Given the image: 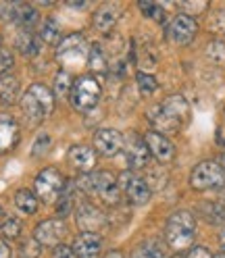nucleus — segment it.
Wrapping results in <instances>:
<instances>
[{
  "label": "nucleus",
  "mask_w": 225,
  "mask_h": 258,
  "mask_svg": "<svg viewBox=\"0 0 225 258\" xmlns=\"http://www.w3.org/2000/svg\"><path fill=\"white\" fill-rule=\"evenodd\" d=\"M188 119H190V104L180 94L169 96V98H165L158 106H154L148 112V121L154 127V132L163 136L180 132L188 123Z\"/></svg>",
  "instance_id": "1"
},
{
  "label": "nucleus",
  "mask_w": 225,
  "mask_h": 258,
  "mask_svg": "<svg viewBox=\"0 0 225 258\" xmlns=\"http://www.w3.org/2000/svg\"><path fill=\"white\" fill-rule=\"evenodd\" d=\"M123 154L127 160V167L132 171L138 169H146L148 160H150V150L146 146V140L138 136L136 132H130L123 138Z\"/></svg>",
  "instance_id": "10"
},
{
  "label": "nucleus",
  "mask_w": 225,
  "mask_h": 258,
  "mask_svg": "<svg viewBox=\"0 0 225 258\" xmlns=\"http://www.w3.org/2000/svg\"><path fill=\"white\" fill-rule=\"evenodd\" d=\"M190 185L196 191H208V189H223L225 187V169L215 163V160H202L190 175Z\"/></svg>",
  "instance_id": "7"
},
{
  "label": "nucleus",
  "mask_w": 225,
  "mask_h": 258,
  "mask_svg": "<svg viewBox=\"0 0 225 258\" xmlns=\"http://www.w3.org/2000/svg\"><path fill=\"white\" fill-rule=\"evenodd\" d=\"M136 82H138V90H140L142 96H150V94H154L156 88H158L154 75L144 73V71H140V73L136 75Z\"/></svg>",
  "instance_id": "29"
},
{
  "label": "nucleus",
  "mask_w": 225,
  "mask_h": 258,
  "mask_svg": "<svg viewBox=\"0 0 225 258\" xmlns=\"http://www.w3.org/2000/svg\"><path fill=\"white\" fill-rule=\"evenodd\" d=\"M198 34V23L194 17H190V15H175V17L171 19L169 27H167V36L173 44L178 46H188L192 40L196 38Z\"/></svg>",
  "instance_id": "12"
},
{
  "label": "nucleus",
  "mask_w": 225,
  "mask_h": 258,
  "mask_svg": "<svg viewBox=\"0 0 225 258\" xmlns=\"http://www.w3.org/2000/svg\"><path fill=\"white\" fill-rule=\"evenodd\" d=\"M3 217H5V213H3V206H0V225H3V221H5Z\"/></svg>",
  "instance_id": "41"
},
{
  "label": "nucleus",
  "mask_w": 225,
  "mask_h": 258,
  "mask_svg": "<svg viewBox=\"0 0 225 258\" xmlns=\"http://www.w3.org/2000/svg\"><path fill=\"white\" fill-rule=\"evenodd\" d=\"M71 88H73V77L69 71H59L57 77H54V94L57 96H67L71 94Z\"/></svg>",
  "instance_id": "28"
},
{
  "label": "nucleus",
  "mask_w": 225,
  "mask_h": 258,
  "mask_svg": "<svg viewBox=\"0 0 225 258\" xmlns=\"http://www.w3.org/2000/svg\"><path fill=\"white\" fill-rule=\"evenodd\" d=\"M196 237V219L188 211H175L165 225L167 246L175 252L188 250Z\"/></svg>",
  "instance_id": "4"
},
{
  "label": "nucleus",
  "mask_w": 225,
  "mask_h": 258,
  "mask_svg": "<svg viewBox=\"0 0 225 258\" xmlns=\"http://www.w3.org/2000/svg\"><path fill=\"white\" fill-rule=\"evenodd\" d=\"M102 248H104L102 235L94 231H82L73 239V250L77 258H100Z\"/></svg>",
  "instance_id": "16"
},
{
  "label": "nucleus",
  "mask_w": 225,
  "mask_h": 258,
  "mask_svg": "<svg viewBox=\"0 0 225 258\" xmlns=\"http://www.w3.org/2000/svg\"><path fill=\"white\" fill-rule=\"evenodd\" d=\"M67 235V225L63 219H46L38 223V227L34 229V239L44 248H57L63 244V239Z\"/></svg>",
  "instance_id": "11"
},
{
  "label": "nucleus",
  "mask_w": 225,
  "mask_h": 258,
  "mask_svg": "<svg viewBox=\"0 0 225 258\" xmlns=\"http://www.w3.org/2000/svg\"><path fill=\"white\" fill-rule=\"evenodd\" d=\"M52 258H77L73 246H67V244H61L57 248H52Z\"/></svg>",
  "instance_id": "35"
},
{
  "label": "nucleus",
  "mask_w": 225,
  "mask_h": 258,
  "mask_svg": "<svg viewBox=\"0 0 225 258\" xmlns=\"http://www.w3.org/2000/svg\"><path fill=\"white\" fill-rule=\"evenodd\" d=\"M88 67H90L92 71H104V69L108 67V62H106V56H104V52H102V48H98V46L90 48Z\"/></svg>",
  "instance_id": "30"
},
{
  "label": "nucleus",
  "mask_w": 225,
  "mask_h": 258,
  "mask_svg": "<svg viewBox=\"0 0 225 258\" xmlns=\"http://www.w3.org/2000/svg\"><path fill=\"white\" fill-rule=\"evenodd\" d=\"M21 110L27 125H40L54 110V92L46 84H34L21 96Z\"/></svg>",
  "instance_id": "2"
},
{
  "label": "nucleus",
  "mask_w": 225,
  "mask_h": 258,
  "mask_svg": "<svg viewBox=\"0 0 225 258\" xmlns=\"http://www.w3.org/2000/svg\"><path fill=\"white\" fill-rule=\"evenodd\" d=\"M77 189L86 191L92 198H100L104 204H119L121 200V189L119 179L108 171H94L88 175H82L77 179Z\"/></svg>",
  "instance_id": "3"
},
{
  "label": "nucleus",
  "mask_w": 225,
  "mask_h": 258,
  "mask_svg": "<svg viewBox=\"0 0 225 258\" xmlns=\"http://www.w3.org/2000/svg\"><path fill=\"white\" fill-rule=\"evenodd\" d=\"M100 96H102V90H100V84L98 79L94 77H79L73 82V88H71V104L75 110L79 112H90L96 108V104L100 102Z\"/></svg>",
  "instance_id": "8"
},
{
  "label": "nucleus",
  "mask_w": 225,
  "mask_h": 258,
  "mask_svg": "<svg viewBox=\"0 0 225 258\" xmlns=\"http://www.w3.org/2000/svg\"><path fill=\"white\" fill-rule=\"evenodd\" d=\"M50 144H52V138L48 136V134H40L34 142V146H31V154L34 156H40L44 152H48V148H50Z\"/></svg>",
  "instance_id": "33"
},
{
  "label": "nucleus",
  "mask_w": 225,
  "mask_h": 258,
  "mask_svg": "<svg viewBox=\"0 0 225 258\" xmlns=\"http://www.w3.org/2000/svg\"><path fill=\"white\" fill-rule=\"evenodd\" d=\"M11 246L7 244V239L5 237H0V258H11Z\"/></svg>",
  "instance_id": "38"
},
{
  "label": "nucleus",
  "mask_w": 225,
  "mask_h": 258,
  "mask_svg": "<svg viewBox=\"0 0 225 258\" xmlns=\"http://www.w3.org/2000/svg\"><path fill=\"white\" fill-rule=\"evenodd\" d=\"M213 258H225V252H219V254H215Z\"/></svg>",
  "instance_id": "42"
},
{
  "label": "nucleus",
  "mask_w": 225,
  "mask_h": 258,
  "mask_svg": "<svg viewBox=\"0 0 225 258\" xmlns=\"http://www.w3.org/2000/svg\"><path fill=\"white\" fill-rule=\"evenodd\" d=\"M104 258H125V256H123L121 250H110V252L104 254Z\"/></svg>",
  "instance_id": "39"
},
{
  "label": "nucleus",
  "mask_w": 225,
  "mask_h": 258,
  "mask_svg": "<svg viewBox=\"0 0 225 258\" xmlns=\"http://www.w3.org/2000/svg\"><path fill=\"white\" fill-rule=\"evenodd\" d=\"M219 244H221V248H223V252H225V227H223L221 233H219Z\"/></svg>",
  "instance_id": "40"
},
{
  "label": "nucleus",
  "mask_w": 225,
  "mask_h": 258,
  "mask_svg": "<svg viewBox=\"0 0 225 258\" xmlns=\"http://www.w3.org/2000/svg\"><path fill=\"white\" fill-rule=\"evenodd\" d=\"M38 11L27 5V3H15V9H13V23H17L21 29H31L36 23H38Z\"/></svg>",
  "instance_id": "20"
},
{
  "label": "nucleus",
  "mask_w": 225,
  "mask_h": 258,
  "mask_svg": "<svg viewBox=\"0 0 225 258\" xmlns=\"http://www.w3.org/2000/svg\"><path fill=\"white\" fill-rule=\"evenodd\" d=\"M75 221H77V227L82 231H94V233H98V229L106 223V219H104L100 208H96L88 200L77 202V206H75Z\"/></svg>",
  "instance_id": "13"
},
{
  "label": "nucleus",
  "mask_w": 225,
  "mask_h": 258,
  "mask_svg": "<svg viewBox=\"0 0 225 258\" xmlns=\"http://www.w3.org/2000/svg\"><path fill=\"white\" fill-rule=\"evenodd\" d=\"M19 142V123L15 117L0 112V154L11 152Z\"/></svg>",
  "instance_id": "18"
},
{
  "label": "nucleus",
  "mask_w": 225,
  "mask_h": 258,
  "mask_svg": "<svg viewBox=\"0 0 225 258\" xmlns=\"http://www.w3.org/2000/svg\"><path fill=\"white\" fill-rule=\"evenodd\" d=\"M117 19H119V7L117 5H102V7H98V11L94 13L92 23L100 34H108V31L115 27Z\"/></svg>",
  "instance_id": "19"
},
{
  "label": "nucleus",
  "mask_w": 225,
  "mask_h": 258,
  "mask_svg": "<svg viewBox=\"0 0 225 258\" xmlns=\"http://www.w3.org/2000/svg\"><path fill=\"white\" fill-rule=\"evenodd\" d=\"M221 167L225 169V152H223V156H221Z\"/></svg>",
  "instance_id": "43"
},
{
  "label": "nucleus",
  "mask_w": 225,
  "mask_h": 258,
  "mask_svg": "<svg viewBox=\"0 0 225 258\" xmlns=\"http://www.w3.org/2000/svg\"><path fill=\"white\" fill-rule=\"evenodd\" d=\"M117 179H119V189L127 198V202H132L136 206H142V204L150 202L152 189H150L148 181L142 179L140 175H136L134 171H123Z\"/></svg>",
  "instance_id": "9"
},
{
  "label": "nucleus",
  "mask_w": 225,
  "mask_h": 258,
  "mask_svg": "<svg viewBox=\"0 0 225 258\" xmlns=\"http://www.w3.org/2000/svg\"><path fill=\"white\" fill-rule=\"evenodd\" d=\"M132 258H165V246L158 239H146L134 248Z\"/></svg>",
  "instance_id": "23"
},
{
  "label": "nucleus",
  "mask_w": 225,
  "mask_h": 258,
  "mask_svg": "<svg viewBox=\"0 0 225 258\" xmlns=\"http://www.w3.org/2000/svg\"><path fill=\"white\" fill-rule=\"evenodd\" d=\"M15 206L19 208L23 215H36L38 213V196L29 189H17L15 191Z\"/></svg>",
  "instance_id": "24"
},
{
  "label": "nucleus",
  "mask_w": 225,
  "mask_h": 258,
  "mask_svg": "<svg viewBox=\"0 0 225 258\" xmlns=\"http://www.w3.org/2000/svg\"><path fill=\"white\" fill-rule=\"evenodd\" d=\"M144 140H146V146L150 150V156H154L158 163L167 165V163H171V160L175 158V144L167 136L158 134V132H154V129H152V132H148L146 136H144Z\"/></svg>",
  "instance_id": "15"
},
{
  "label": "nucleus",
  "mask_w": 225,
  "mask_h": 258,
  "mask_svg": "<svg viewBox=\"0 0 225 258\" xmlns=\"http://www.w3.org/2000/svg\"><path fill=\"white\" fill-rule=\"evenodd\" d=\"M67 160L69 165L79 171L82 175H88V173H94V167H96V152L90 148V146H84V144H79V146H71L69 154H67Z\"/></svg>",
  "instance_id": "17"
},
{
  "label": "nucleus",
  "mask_w": 225,
  "mask_h": 258,
  "mask_svg": "<svg viewBox=\"0 0 225 258\" xmlns=\"http://www.w3.org/2000/svg\"><path fill=\"white\" fill-rule=\"evenodd\" d=\"M88 54H90V48H88L86 38L82 34H69L57 46V60L67 69L86 64Z\"/></svg>",
  "instance_id": "6"
},
{
  "label": "nucleus",
  "mask_w": 225,
  "mask_h": 258,
  "mask_svg": "<svg viewBox=\"0 0 225 258\" xmlns=\"http://www.w3.org/2000/svg\"><path fill=\"white\" fill-rule=\"evenodd\" d=\"M94 150L104 158H112L123 152V136L117 129H98L94 134Z\"/></svg>",
  "instance_id": "14"
},
{
  "label": "nucleus",
  "mask_w": 225,
  "mask_h": 258,
  "mask_svg": "<svg viewBox=\"0 0 225 258\" xmlns=\"http://www.w3.org/2000/svg\"><path fill=\"white\" fill-rule=\"evenodd\" d=\"M186 258H213V256H211V252H208V248L194 246V248H190V252L186 254Z\"/></svg>",
  "instance_id": "36"
},
{
  "label": "nucleus",
  "mask_w": 225,
  "mask_h": 258,
  "mask_svg": "<svg viewBox=\"0 0 225 258\" xmlns=\"http://www.w3.org/2000/svg\"><path fill=\"white\" fill-rule=\"evenodd\" d=\"M15 3H0V19H13Z\"/></svg>",
  "instance_id": "37"
},
{
  "label": "nucleus",
  "mask_w": 225,
  "mask_h": 258,
  "mask_svg": "<svg viewBox=\"0 0 225 258\" xmlns=\"http://www.w3.org/2000/svg\"><path fill=\"white\" fill-rule=\"evenodd\" d=\"M19 90H21V86H19V79L15 77V75H3L0 77V104L3 106H11V104H15L17 102V98H19Z\"/></svg>",
  "instance_id": "22"
},
{
  "label": "nucleus",
  "mask_w": 225,
  "mask_h": 258,
  "mask_svg": "<svg viewBox=\"0 0 225 258\" xmlns=\"http://www.w3.org/2000/svg\"><path fill=\"white\" fill-rule=\"evenodd\" d=\"M21 258H38L42 254V246L34 239V235L21 241Z\"/></svg>",
  "instance_id": "32"
},
{
  "label": "nucleus",
  "mask_w": 225,
  "mask_h": 258,
  "mask_svg": "<svg viewBox=\"0 0 225 258\" xmlns=\"http://www.w3.org/2000/svg\"><path fill=\"white\" fill-rule=\"evenodd\" d=\"M65 187H67V179H65V175H63L57 167L42 169L36 175V179H34V189H36L38 200L48 202V204L57 202L63 196Z\"/></svg>",
  "instance_id": "5"
},
{
  "label": "nucleus",
  "mask_w": 225,
  "mask_h": 258,
  "mask_svg": "<svg viewBox=\"0 0 225 258\" xmlns=\"http://www.w3.org/2000/svg\"><path fill=\"white\" fill-rule=\"evenodd\" d=\"M206 58L213 64H219V67H225V42L221 40H213L206 46Z\"/></svg>",
  "instance_id": "27"
},
{
  "label": "nucleus",
  "mask_w": 225,
  "mask_h": 258,
  "mask_svg": "<svg viewBox=\"0 0 225 258\" xmlns=\"http://www.w3.org/2000/svg\"><path fill=\"white\" fill-rule=\"evenodd\" d=\"M40 40L46 42V44H57L63 40V29H61V23L54 19V17H46L44 23H42V29H40Z\"/></svg>",
  "instance_id": "25"
},
{
  "label": "nucleus",
  "mask_w": 225,
  "mask_h": 258,
  "mask_svg": "<svg viewBox=\"0 0 225 258\" xmlns=\"http://www.w3.org/2000/svg\"><path fill=\"white\" fill-rule=\"evenodd\" d=\"M23 231V223L17 217H7L0 225V233H3L5 239H19Z\"/></svg>",
  "instance_id": "26"
},
{
  "label": "nucleus",
  "mask_w": 225,
  "mask_h": 258,
  "mask_svg": "<svg viewBox=\"0 0 225 258\" xmlns=\"http://www.w3.org/2000/svg\"><path fill=\"white\" fill-rule=\"evenodd\" d=\"M42 40L40 34H34L31 29H21V34L17 36V50L23 56H36L42 50Z\"/></svg>",
  "instance_id": "21"
},
{
  "label": "nucleus",
  "mask_w": 225,
  "mask_h": 258,
  "mask_svg": "<svg viewBox=\"0 0 225 258\" xmlns=\"http://www.w3.org/2000/svg\"><path fill=\"white\" fill-rule=\"evenodd\" d=\"M13 64H15V58H13L11 50H7V48L0 46V77L9 75V71L13 69Z\"/></svg>",
  "instance_id": "34"
},
{
  "label": "nucleus",
  "mask_w": 225,
  "mask_h": 258,
  "mask_svg": "<svg viewBox=\"0 0 225 258\" xmlns=\"http://www.w3.org/2000/svg\"><path fill=\"white\" fill-rule=\"evenodd\" d=\"M138 7H140V11L144 13V17L154 19V21H158V23L165 21V11H163V7H158L156 3H144V0H142Z\"/></svg>",
  "instance_id": "31"
},
{
  "label": "nucleus",
  "mask_w": 225,
  "mask_h": 258,
  "mask_svg": "<svg viewBox=\"0 0 225 258\" xmlns=\"http://www.w3.org/2000/svg\"><path fill=\"white\" fill-rule=\"evenodd\" d=\"M223 110H225V108H223Z\"/></svg>",
  "instance_id": "44"
}]
</instances>
